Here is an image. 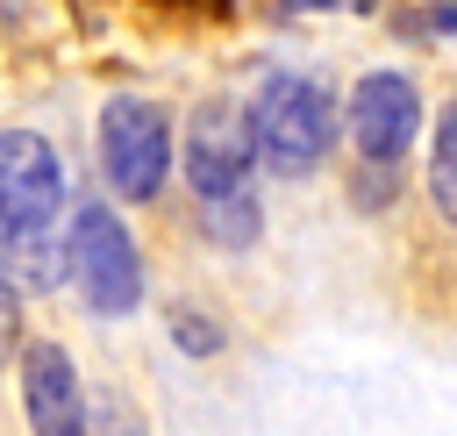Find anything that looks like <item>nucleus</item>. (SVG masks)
<instances>
[{"label": "nucleus", "instance_id": "f257e3e1", "mask_svg": "<svg viewBox=\"0 0 457 436\" xmlns=\"http://www.w3.org/2000/svg\"><path fill=\"white\" fill-rule=\"evenodd\" d=\"M250 143H257V157H264L278 179L314 172V164L328 157V143H336V107H328V93H321L314 79H271V86L257 93V107H250Z\"/></svg>", "mask_w": 457, "mask_h": 436}, {"label": "nucleus", "instance_id": "f03ea898", "mask_svg": "<svg viewBox=\"0 0 457 436\" xmlns=\"http://www.w3.org/2000/svg\"><path fill=\"white\" fill-rule=\"evenodd\" d=\"M164 164H171V114L136 100V93H114L100 107V172H107V186L121 200H157Z\"/></svg>", "mask_w": 457, "mask_h": 436}, {"label": "nucleus", "instance_id": "7ed1b4c3", "mask_svg": "<svg viewBox=\"0 0 457 436\" xmlns=\"http://www.w3.org/2000/svg\"><path fill=\"white\" fill-rule=\"evenodd\" d=\"M71 279H79V293H86L93 314H129L143 300V257H136V236L114 222V207H79Z\"/></svg>", "mask_w": 457, "mask_h": 436}, {"label": "nucleus", "instance_id": "20e7f679", "mask_svg": "<svg viewBox=\"0 0 457 436\" xmlns=\"http://www.w3.org/2000/svg\"><path fill=\"white\" fill-rule=\"evenodd\" d=\"M64 207V164L43 136L7 129L0 136V222L14 229H50Z\"/></svg>", "mask_w": 457, "mask_h": 436}, {"label": "nucleus", "instance_id": "39448f33", "mask_svg": "<svg viewBox=\"0 0 457 436\" xmlns=\"http://www.w3.org/2000/svg\"><path fill=\"white\" fill-rule=\"evenodd\" d=\"M250 157H257L250 114L228 107V100H200L193 122H186V179L200 193H228V186L250 179Z\"/></svg>", "mask_w": 457, "mask_h": 436}, {"label": "nucleus", "instance_id": "423d86ee", "mask_svg": "<svg viewBox=\"0 0 457 436\" xmlns=\"http://www.w3.org/2000/svg\"><path fill=\"white\" fill-rule=\"evenodd\" d=\"M414 129H421V93H414V79L371 71V79L357 86V100H350V136H357V150H364L371 164H393V157L414 143Z\"/></svg>", "mask_w": 457, "mask_h": 436}, {"label": "nucleus", "instance_id": "0eeeda50", "mask_svg": "<svg viewBox=\"0 0 457 436\" xmlns=\"http://www.w3.org/2000/svg\"><path fill=\"white\" fill-rule=\"evenodd\" d=\"M21 393H29V422L50 429V436H71V429L86 422V407H79V372H71V357H64L57 343H29V357H21Z\"/></svg>", "mask_w": 457, "mask_h": 436}, {"label": "nucleus", "instance_id": "6e6552de", "mask_svg": "<svg viewBox=\"0 0 457 436\" xmlns=\"http://www.w3.org/2000/svg\"><path fill=\"white\" fill-rule=\"evenodd\" d=\"M200 222H207V236L214 243H257V193H250V179L243 186H228V193H207V207H200Z\"/></svg>", "mask_w": 457, "mask_h": 436}, {"label": "nucleus", "instance_id": "1a4fd4ad", "mask_svg": "<svg viewBox=\"0 0 457 436\" xmlns=\"http://www.w3.org/2000/svg\"><path fill=\"white\" fill-rule=\"evenodd\" d=\"M428 193H436V207L457 222V100L443 107V122H436V157H428Z\"/></svg>", "mask_w": 457, "mask_h": 436}, {"label": "nucleus", "instance_id": "9d476101", "mask_svg": "<svg viewBox=\"0 0 457 436\" xmlns=\"http://www.w3.org/2000/svg\"><path fill=\"white\" fill-rule=\"evenodd\" d=\"M14 329H21V314H14V286H0V357L14 350Z\"/></svg>", "mask_w": 457, "mask_h": 436}, {"label": "nucleus", "instance_id": "9b49d317", "mask_svg": "<svg viewBox=\"0 0 457 436\" xmlns=\"http://www.w3.org/2000/svg\"><path fill=\"white\" fill-rule=\"evenodd\" d=\"M179 343H186V350H214V329L193 322V314H179Z\"/></svg>", "mask_w": 457, "mask_h": 436}]
</instances>
